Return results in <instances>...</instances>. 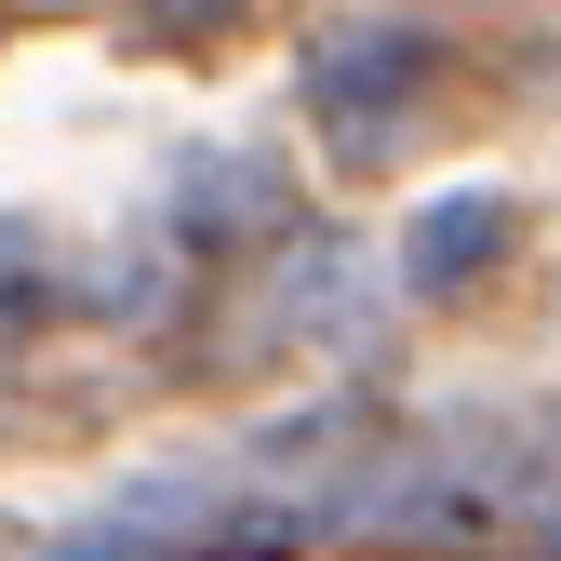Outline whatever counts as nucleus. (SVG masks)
<instances>
[{"instance_id": "f257e3e1", "label": "nucleus", "mask_w": 561, "mask_h": 561, "mask_svg": "<svg viewBox=\"0 0 561 561\" xmlns=\"http://www.w3.org/2000/svg\"><path fill=\"white\" fill-rule=\"evenodd\" d=\"M414 67H428V54H414L401 27H347V41H321L308 94L334 107V134H347V121H362V134H401V94H414Z\"/></svg>"}, {"instance_id": "f03ea898", "label": "nucleus", "mask_w": 561, "mask_h": 561, "mask_svg": "<svg viewBox=\"0 0 561 561\" xmlns=\"http://www.w3.org/2000/svg\"><path fill=\"white\" fill-rule=\"evenodd\" d=\"M495 254H508V201H495V187H468V201H428V215H414V280H428V295L481 280Z\"/></svg>"}]
</instances>
